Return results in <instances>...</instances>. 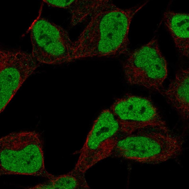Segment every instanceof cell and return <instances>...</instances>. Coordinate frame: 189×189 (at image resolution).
I'll return each instance as SVG.
<instances>
[{
	"mask_svg": "<svg viewBox=\"0 0 189 189\" xmlns=\"http://www.w3.org/2000/svg\"><path fill=\"white\" fill-rule=\"evenodd\" d=\"M147 2L127 9L105 0L74 42L73 60L94 57L119 56L129 53V32L136 13Z\"/></svg>",
	"mask_w": 189,
	"mask_h": 189,
	"instance_id": "1",
	"label": "cell"
},
{
	"mask_svg": "<svg viewBox=\"0 0 189 189\" xmlns=\"http://www.w3.org/2000/svg\"><path fill=\"white\" fill-rule=\"evenodd\" d=\"M183 140L167 127H150L119 136L111 156L138 163L157 164L181 155Z\"/></svg>",
	"mask_w": 189,
	"mask_h": 189,
	"instance_id": "2",
	"label": "cell"
},
{
	"mask_svg": "<svg viewBox=\"0 0 189 189\" xmlns=\"http://www.w3.org/2000/svg\"><path fill=\"white\" fill-rule=\"evenodd\" d=\"M43 143L35 131L12 132L1 138L0 175L54 177L45 167Z\"/></svg>",
	"mask_w": 189,
	"mask_h": 189,
	"instance_id": "3",
	"label": "cell"
},
{
	"mask_svg": "<svg viewBox=\"0 0 189 189\" xmlns=\"http://www.w3.org/2000/svg\"><path fill=\"white\" fill-rule=\"evenodd\" d=\"M123 67L129 83L163 94V82L167 75V63L155 38L132 52Z\"/></svg>",
	"mask_w": 189,
	"mask_h": 189,
	"instance_id": "4",
	"label": "cell"
},
{
	"mask_svg": "<svg viewBox=\"0 0 189 189\" xmlns=\"http://www.w3.org/2000/svg\"><path fill=\"white\" fill-rule=\"evenodd\" d=\"M29 31L32 54L40 63L61 64L73 60L74 42L62 27L38 17Z\"/></svg>",
	"mask_w": 189,
	"mask_h": 189,
	"instance_id": "5",
	"label": "cell"
},
{
	"mask_svg": "<svg viewBox=\"0 0 189 189\" xmlns=\"http://www.w3.org/2000/svg\"><path fill=\"white\" fill-rule=\"evenodd\" d=\"M122 133L110 109L104 110L95 120L82 147L74 168L85 173L100 161L111 156Z\"/></svg>",
	"mask_w": 189,
	"mask_h": 189,
	"instance_id": "6",
	"label": "cell"
},
{
	"mask_svg": "<svg viewBox=\"0 0 189 189\" xmlns=\"http://www.w3.org/2000/svg\"><path fill=\"white\" fill-rule=\"evenodd\" d=\"M109 109L123 133L147 127H167L156 107L147 97L127 94L116 100Z\"/></svg>",
	"mask_w": 189,
	"mask_h": 189,
	"instance_id": "7",
	"label": "cell"
},
{
	"mask_svg": "<svg viewBox=\"0 0 189 189\" xmlns=\"http://www.w3.org/2000/svg\"><path fill=\"white\" fill-rule=\"evenodd\" d=\"M40 63L23 51L0 50V113Z\"/></svg>",
	"mask_w": 189,
	"mask_h": 189,
	"instance_id": "8",
	"label": "cell"
},
{
	"mask_svg": "<svg viewBox=\"0 0 189 189\" xmlns=\"http://www.w3.org/2000/svg\"><path fill=\"white\" fill-rule=\"evenodd\" d=\"M189 76L188 69L180 70L162 94L184 120L189 117Z\"/></svg>",
	"mask_w": 189,
	"mask_h": 189,
	"instance_id": "9",
	"label": "cell"
},
{
	"mask_svg": "<svg viewBox=\"0 0 189 189\" xmlns=\"http://www.w3.org/2000/svg\"><path fill=\"white\" fill-rule=\"evenodd\" d=\"M189 14L168 11L164 13V23L180 53L189 57Z\"/></svg>",
	"mask_w": 189,
	"mask_h": 189,
	"instance_id": "10",
	"label": "cell"
},
{
	"mask_svg": "<svg viewBox=\"0 0 189 189\" xmlns=\"http://www.w3.org/2000/svg\"><path fill=\"white\" fill-rule=\"evenodd\" d=\"M104 1L45 0L43 1L53 7L68 9L72 15L71 24L74 26L90 17Z\"/></svg>",
	"mask_w": 189,
	"mask_h": 189,
	"instance_id": "11",
	"label": "cell"
},
{
	"mask_svg": "<svg viewBox=\"0 0 189 189\" xmlns=\"http://www.w3.org/2000/svg\"><path fill=\"white\" fill-rule=\"evenodd\" d=\"M85 173L74 168L67 174L55 176L47 181L29 189H89Z\"/></svg>",
	"mask_w": 189,
	"mask_h": 189,
	"instance_id": "12",
	"label": "cell"
}]
</instances>
